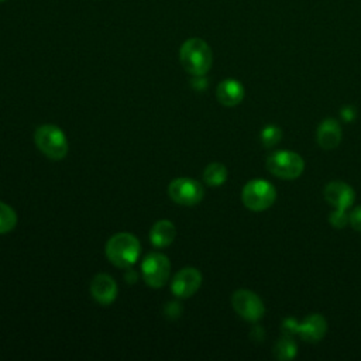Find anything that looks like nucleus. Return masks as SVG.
I'll return each mask as SVG.
<instances>
[{"label": "nucleus", "instance_id": "nucleus-1", "mask_svg": "<svg viewBox=\"0 0 361 361\" xmlns=\"http://www.w3.org/2000/svg\"><path fill=\"white\" fill-rule=\"evenodd\" d=\"M179 58L185 71L193 76L206 75L213 61L210 47L200 38L186 39L180 47Z\"/></svg>", "mask_w": 361, "mask_h": 361}, {"label": "nucleus", "instance_id": "nucleus-2", "mask_svg": "<svg viewBox=\"0 0 361 361\" xmlns=\"http://www.w3.org/2000/svg\"><path fill=\"white\" fill-rule=\"evenodd\" d=\"M141 254L138 238L130 233H117L106 243V255L118 268H130Z\"/></svg>", "mask_w": 361, "mask_h": 361}, {"label": "nucleus", "instance_id": "nucleus-3", "mask_svg": "<svg viewBox=\"0 0 361 361\" xmlns=\"http://www.w3.org/2000/svg\"><path fill=\"white\" fill-rule=\"evenodd\" d=\"M37 148L49 159L59 161L68 154V140L65 133L55 124H42L34 133Z\"/></svg>", "mask_w": 361, "mask_h": 361}, {"label": "nucleus", "instance_id": "nucleus-4", "mask_svg": "<svg viewBox=\"0 0 361 361\" xmlns=\"http://www.w3.org/2000/svg\"><path fill=\"white\" fill-rule=\"evenodd\" d=\"M275 188L265 179L250 180L241 193L243 203L245 207L254 212H261L268 209L275 200Z\"/></svg>", "mask_w": 361, "mask_h": 361}, {"label": "nucleus", "instance_id": "nucleus-5", "mask_svg": "<svg viewBox=\"0 0 361 361\" xmlns=\"http://www.w3.org/2000/svg\"><path fill=\"white\" fill-rule=\"evenodd\" d=\"M267 168L271 173L282 179L298 178L305 168L302 157L292 151H276L267 159Z\"/></svg>", "mask_w": 361, "mask_h": 361}, {"label": "nucleus", "instance_id": "nucleus-6", "mask_svg": "<svg viewBox=\"0 0 361 361\" xmlns=\"http://www.w3.org/2000/svg\"><path fill=\"white\" fill-rule=\"evenodd\" d=\"M141 274L148 286L161 288L169 278L171 262L166 255L161 252H151L141 262Z\"/></svg>", "mask_w": 361, "mask_h": 361}, {"label": "nucleus", "instance_id": "nucleus-7", "mask_svg": "<svg viewBox=\"0 0 361 361\" xmlns=\"http://www.w3.org/2000/svg\"><path fill=\"white\" fill-rule=\"evenodd\" d=\"M282 329L289 336L299 334L303 340L314 343L324 336L327 330V323L322 314H310L300 324L295 319L288 317L283 320Z\"/></svg>", "mask_w": 361, "mask_h": 361}, {"label": "nucleus", "instance_id": "nucleus-8", "mask_svg": "<svg viewBox=\"0 0 361 361\" xmlns=\"http://www.w3.org/2000/svg\"><path fill=\"white\" fill-rule=\"evenodd\" d=\"M169 197L183 206L197 204L203 199V186L192 178H176L168 186Z\"/></svg>", "mask_w": 361, "mask_h": 361}, {"label": "nucleus", "instance_id": "nucleus-9", "mask_svg": "<svg viewBox=\"0 0 361 361\" xmlns=\"http://www.w3.org/2000/svg\"><path fill=\"white\" fill-rule=\"evenodd\" d=\"M231 303L234 310L245 320L255 322L264 314V305L259 296L247 289H238L233 293Z\"/></svg>", "mask_w": 361, "mask_h": 361}, {"label": "nucleus", "instance_id": "nucleus-10", "mask_svg": "<svg viewBox=\"0 0 361 361\" xmlns=\"http://www.w3.org/2000/svg\"><path fill=\"white\" fill-rule=\"evenodd\" d=\"M202 285V274L193 267L182 268L171 282V290L178 298H190Z\"/></svg>", "mask_w": 361, "mask_h": 361}, {"label": "nucleus", "instance_id": "nucleus-11", "mask_svg": "<svg viewBox=\"0 0 361 361\" xmlns=\"http://www.w3.org/2000/svg\"><path fill=\"white\" fill-rule=\"evenodd\" d=\"M117 283L116 281L107 275V274H97L93 279H92V283H90V293H92V298L103 305V306H107L110 303H113L117 298Z\"/></svg>", "mask_w": 361, "mask_h": 361}, {"label": "nucleus", "instance_id": "nucleus-12", "mask_svg": "<svg viewBox=\"0 0 361 361\" xmlns=\"http://www.w3.org/2000/svg\"><path fill=\"white\" fill-rule=\"evenodd\" d=\"M354 190L341 180H333L324 188V199L336 209L345 210L354 202Z\"/></svg>", "mask_w": 361, "mask_h": 361}, {"label": "nucleus", "instance_id": "nucleus-13", "mask_svg": "<svg viewBox=\"0 0 361 361\" xmlns=\"http://www.w3.org/2000/svg\"><path fill=\"white\" fill-rule=\"evenodd\" d=\"M317 142L324 149H333L340 144L341 128L334 118H326L317 127Z\"/></svg>", "mask_w": 361, "mask_h": 361}, {"label": "nucleus", "instance_id": "nucleus-14", "mask_svg": "<svg viewBox=\"0 0 361 361\" xmlns=\"http://www.w3.org/2000/svg\"><path fill=\"white\" fill-rule=\"evenodd\" d=\"M216 96L221 104L235 106L244 97V87L235 79H226L217 86Z\"/></svg>", "mask_w": 361, "mask_h": 361}, {"label": "nucleus", "instance_id": "nucleus-15", "mask_svg": "<svg viewBox=\"0 0 361 361\" xmlns=\"http://www.w3.org/2000/svg\"><path fill=\"white\" fill-rule=\"evenodd\" d=\"M176 237V228L169 220L157 221L149 230V241L152 245L162 248L172 244Z\"/></svg>", "mask_w": 361, "mask_h": 361}, {"label": "nucleus", "instance_id": "nucleus-16", "mask_svg": "<svg viewBox=\"0 0 361 361\" xmlns=\"http://www.w3.org/2000/svg\"><path fill=\"white\" fill-rule=\"evenodd\" d=\"M203 179L210 186H220L227 179V169L223 164L213 162L206 166V169L203 172Z\"/></svg>", "mask_w": 361, "mask_h": 361}, {"label": "nucleus", "instance_id": "nucleus-17", "mask_svg": "<svg viewBox=\"0 0 361 361\" xmlns=\"http://www.w3.org/2000/svg\"><path fill=\"white\" fill-rule=\"evenodd\" d=\"M17 224L16 212L6 203L0 202V234L11 231Z\"/></svg>", "mask_w": 361, "mask_h": 361}, {"label": "nucleus", "instance_id": "nucleus-18", "mask_svg": "<svg viewBox=\"0 0 361 361\" xmlns=\"http://www.w3.org/2000/svg\"><path fill=\"white\" fill-rule=\"evenodd\" d=\"M276 358L279 360H290L295 357L296 354V344L295 341L290 338L289 334H286L285 337H282L276 345H275V350H274Z\"/></svg>", "mask_w": 361, "mask_h": 361}, {"label": "nucleus", "instance_id": "nucleus-19", "mask_svg": "<svg viewBox=\"0 0 361 361\" xmlns=\"http://www.w3.org/2000/svg\"><path fill=\"white\" fill-rule=\"evenodd\" d=\"M281 137H282V131L276 126H268L261 131V141L265 147L275 145L281 140Z\"/></svg>", "mask_w": 361, "mask_h": 361}, {"label": "nucleus", "instance_id": "nucleus-20", "mask_svg": "<svg viewBox=\"0 0 361 361\" xmlns=\"http://www.w3.org/2000/svg\"><path fill=\"white\" fill-rule=\"evenodd\" d=\"M330 223L334 226V227H344L348 221V216L345 214V210H341V209H334V212H331L330 217H329Z\"/></svg>", "mask_w": 361, "mask_h": 361}, {"label": "nucleus", "instance_id": "nucleus-21", "mask_svg": "<svg viewBox=\"0 0 361 361\" xmlns=\"http://www.w3.org/2000/svg\"><path fill=\"white\" fill-rule=\"evenodd\" d=\"M348 221L351 223L353 228H355L357 231H361V206L355 207L351 214L348 216Z\"/></svg>", "mask_w": 361, "mask_h": 361}, {"label": "nucleus", "instance_id": "nucleus-22", "mask_svg": "<svg viewBox=\"0 0 361 361\" xmlns=\"http://www.w3.org/2000/svg\"><path fill=\"white\" fill-rule=\"evenodd\" d=\"M341 117H343L345 121H351V120L355 117V110H354L351 106H345V107L341 110Z\"/></svg>", "mask_w": 361, "mask_h": 361}, {"label": "nucleus", "instance_id": "nucleus-23", "mask_svg": "<svg viewBox=\"0 0 361 361\" xmlns=\"http://www.w3.org/2000/svg\"><path fill=\"white\" fill-rule=\"evenodd\" d=\"M0 1H4V0H0Z\"/></svg>", "mask_w": 361, "mask_h": 361}]
</instances>
